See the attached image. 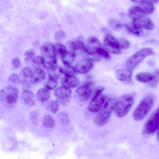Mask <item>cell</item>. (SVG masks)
I'll list each match as a JSON object with an SVG mask.
<instances>
[{
    "instance_id": "obj_41",
    "label": "cell",
    "mask_w": 159,
    "mask_h": 159,
    "mask_svg": "<svg viewBox=\"0 0 159 159\" xmlns=\"http://www.w3.org/2000/svg\"><path fill=\"white\" fill-rule=\"evenodd\" d=\"M66 37V34L65 32L62 30H58L56 32L54 39L57 41H61L64 39Z\"/></svg>"
},
{
    "instance_id": "obj_19",
    "label": "cell",
    "mask_w": 159,
    "mask_h": 159,
    "mask_svg": "<svg viewBox=\"0 0 159 159\" xmlns=\"http://www.w3.org/2000/svg\"><path fill=\"white\" fill-rule=\"evenodd\" d=\"M45 78V74L43 70L40 68L34 69L30 78L32 83L35 84L39 83Z\"/></svg>"
},
{
    "instance_id": "obj_36",
    "label": "cell",
    "mask_w": 159,
    "mask_h": 159,
    "mask_svg": "<svg viewBox=\"0 0 159 159\" xmlns=\"http://www.w3.org/2000/svg\"><path fill=\"white\" fill-rule=\"evenodd\" d=\"M43 57L42 56H38L35 57L33 60L32 64L34 69L39 68L43 64Z\"/></svg>"
},
{
    "instance_id": "obj_17",
    "label": "cell",
    "mask_w": 159,
    "mask_h": 159,
    "mask_svg": "<svg viewBox=\"0 0 159 159\" xmlns=\"http://www.w3.org/2000/svg\"><path fill=\"white\" fill-rule=\"evenodd\" d=\"M132 72L128 69H119L115 72V76L119 80L124 82L130 81L132 78Z\"/></svg>"
},
{
    "instance_id": "obj_28",
    "label": "cell",
    "mask_w": 159,
    "mask_h": 159,
    "mask_svg": "<svg viewBox=\"0 0 159 159\" xmlns=\"http://www.w3.org/2000/svg\"><path fill=\"white\" fill-rule=\"evenodd\" d=\"M76 53L73 51L68 50L61 57L62 61L65 65H70L75 60Z\"/></svg>"
},
{
    "instance_id": "obj_46",
    "label": "cell",
    "mask_w": 159,
    "mask_h": 159,
    "mask_svg": "<svg viewBox=\"0 0 159 159\" xmlns=\"http://www.w3.org/2000/svg\"><path fill=\"white\" fill-rule=\"evenodd\" d=\"M101 31L102 33L107 34H110L111 32L108 29L105 27H102L101 29Z\"/></svg>"
},
{
    "instance_id": "obj_1",
    "label": "cell",
    "mask_w": 159,
    "mask_h": 159,
    "mask_svg": "<svg viewBox=\"0 0 159 159\" xmlns=\"http://www.w3.org/2000/svg\"><path fill=\"white\" fill-rule=\"evenodd\" d=\"M116 102L113 98H108L100 109L95 115L93 120L97 125L102 126L105 125L108 122Z\"/></svg>"
},
{
    "instance_id": "obj_38",
    "label": "cell",
    "mask_w": 159,
    "mask_h": 159,
    "mask_svg": "<svg viewBox=\"0 0 159 159\" xmlns=\"http://www.w3.org/2000/svg\"><path fill=\"white\" fill-rule=\"evenodd\" d=\"M35 52L33 49H30L27 51L24 55V58L25 61H30L35 57Z\"/></svg>"
},
{
    "instance_id": "obj_31",
    "label": "cell",
    "mask_w": 159,
    "mask_h": 159,
    "mask_svg": "<svg viewBox=\"0 0 159 159\" xmlns=\"http://www.w3.org/2000/svg\"><path fill=\"white\" fill-rule=\"evenodd\" d=\"M46 108L48 111L52 113L56 114L59 109V102L56 100H50L47 104Z\"/></svg>"
},
{
    "instance_id": "obj_22",
    "label": "cell",
    "mask_w": 159,
    "mask_h": 159,
    "mask_svg": "<svg viewBox=\"0 0 159 159\" xmlns=\"http://www.w3.org/2000/svg\"><path fill=\"white\" fill-rule=\"evenodd\" d=\"M125 25L129 32L136 36H140L143 34L142 28L133 21Z\"/></svg>"
},
{
    "instance_id": "obj_20",
    "label": "cell",
    "mask_w": 159,
    "mask_h": 159,
    "mask_svg": "<svg viewBox=\"0 0 159 159\" xmlns=\"http://www.w3.org/2000/svg\"><path fill=\"white\" fill-rule=\"evenodd\" d=\"M132 21L141 28H144L148 30H152L154 27V24L151 19L145 16Z\"/></svg>"
},
{
    "instance_id": "obj_15",
    "label": "cell",
    "mask_w": 159,
    "mask_h": 159,
    "mask_svg": "<svg viewBox=\"0 0 159 159\" xmlns=\"http://www.w3.org/2000/svg\"><path fill=\"white\" fill-rule=\"evenodd\" d=\"M135 2L144 12L145 14L150 15L154 11V6L149 0H136L132 1Z\"/></svg>"
},
{
    "instance_id": "obj_23",
    "label": "cell",
    "mask_w": 159,
    "mask_h": 159,
    "mask_svg": "<svg viewBox=\"0 0 159 159\" xmlns=\"http://www.w3.org/2000/svg\"><path fill=\"white\" fill-rule=\"evenodd\" d=\"M135 79L138 81L142 83H148L153 81L155 75L152 73L147 72H140L135 75Z\"/></svg>"
},
{
    "instance_id": "obj_5",
    "label": "cell",
    "mask_w": 159,
    "mask_h": 159,
    "mask_svg": "<svg viewBox=\"0 0 159 159\" xmlns=\"http://www.w3.org/2000/svg\"><path fill=\"white\" fill-rule=\"evenodd\" d=\"M153 53L152 49L150 48H142L135 53L126 61L125 66L129 69H134L145 58Z\"/></svg>"
},
{
    "instance_id": "obj_12",
    "label": "cell",
    "mask_w": 159,
    "mask_h": 159,
    "mask_svg": "<svg viewBox=\"0 0 159 159\" xmlns=\"http://www.w3.org/2000/svg\"><path fill=\"white\" fill-rule=\"evenodd\" d=\"M86 47L88 53L84 58H88L92 54H97L96 53L97 49L101 47H103L100 41L96 37L93 36L89 37L86 41Z\"/></svg>"
},
{
    "instance_id": "obj_34",
    "label": "cell",
    "mask_w": 159,
    "mask_h": 159,
    "mask_svg": "<svg viewBox=\"0 0 159 159\" xmlns=\"http://www.w3.org/2000/svg\"><path fill=\"white\" fill-rule=\"evenodd\" d=\"M96 53L101 57L106 59H110L111 57L109 53L103 47L98 48L96 51Z\"/></svg>"
},
{
    "instance_id": "obj_43",
    "label": "cell",
    "mask_w": 159,
    "mask_h": 159,
    "mask_svg": "<svg viewBox=\"0 0 159 159\" xmlns=\"http://www.w3.org/2000/svg\"><path fill=\"white\" fill-rule=\"evenodd\" d=\"M155 78L152 82L150 83V85L153 87L156 86L158 81V71L156 70L155 72Z\"/></svg>"
},
{
    "instance_id": "obj_2",
    "label": "cell",
    "mask_w": 159,
    "mask_h": 159,
    "mask_svg": "<svg viewBox=\"0 0 159 159\" xmlns=\"http://www.w3.org/2000/svg\"><path fill=\"white\" fill-rule=\"evenodd\" d=\"M19 95L17 88L11 86H7L0 91V102L5 107L13 108L16 105Z\"/></svg>"
},
{
    "instance_id": "obj_33",
    "label": "cell",
    "mask_w": 159,
    "mask_h": 159,
    "mask_svg": "<svg viewBox=\"0 0 159 159\" xmlns=\"http://www.w3.org/2000/svg\"><path fill=\"white\" fill-rule=\"evenodd\" d=\"M33 71L31 68L28 66L23 68L20 71L19 75L23 78H30L32 75Z\"/></svg>"
},
{
    "instance_id": "obj_7",
    "label": "cell",
    "mask_w": 159,
    "mask_h": 159,
    "mask_svg": "<svg viewBox=\"0 0 159 159\" xmlns=\"http://www.w3.org/2000/svg\"><path fill=\"white\" fill-rule=\"evenodd\" d=\"M92 84V82H89L79 87L75 93L74 96L75 99L80 102L87 101L92 93L91 86Z\"/></svg>"
},
{
    "instance_id": "obj_40",
    "label": "cell",
    "mask_w": 159,
    "mask_h": 159,
    "mask_svg": "<svg viewBox=\"0 0 159 159\" xmlns=\"http://www.w3.org/2000/svg\"><path fill=\"white\" fill-rule=\"evenodd\" d=\"M118 41L119 43L120 48L125 49L128 48L129 47L130 43L129 42L124 39H120Z\"/></svg>"
},
{
    "instance_id": "obj_27",
    "label": "cell",
    "mask_w": 159,
    "mask_h": 159,
    "mask_svg": "<svg viewBox=\"0 0 159 159\" xmlns=\"http://www.w3.org/2000/svg\"><path fill=\"white\" fill-rule=\"evenodd\" d=\"M48 70V74L49 78L56 79L62 74V68L57 65Z\"/></svg>"
},
{
    "instance_id": "obj_10",
    "label": "cell",
    "mask_w": 159,
    "mask_h": 159,
    "mask_svg": "<svg viewBox=\"0 0 159 159\" xmlns=\"http://www.w3.org/2000/svg\"><path fill=\"white\" fill-rule=\"evenodd\" d=\"M54 95L58 102L64 104L70 101L72 96V92L68 88L60 87L55 90Z\"/></svg>"
},
{
    "instance_id": "obj_47",
    "label": "cell",
    "mask_w": 159,
    "mask_h": 159,
    "mask_svg": "<svg viewBox=\"0 0 159 159\" xmlns=\"http://www.w3.org/2000/svg\"><path fill=\"white\" fill-rule=\"evenodd\" d=\"M149 1L152 3L153 4L158 2L159 0H149Z\"/></svg>"
},
{
    "instance_id": "obj_32",
    "label": "cell",
    "mask_w": 159,
    "mask_h": 159,
    "mask_svg": "<svg viewBox=\"0 0 159 159\" xmlns=\"http://www.w3.org/2000/svg\"><path fill=\"white\" fill-rule=\"evenodd\" d=\"M58 119L64 126L68 125L70 122L69 116L68 114L64 111L59 112L58 115Z\"/></svg>"
},
{
    "instance_id": "obj_3",
    "label": "cell",
    "mask_w": 159,
    "mask_h": 159,
    "mask_svg": "<svg viewBox=\"0 0 159 159\" xmlns=\"http://www.w3.org/2000/svg\"><path fill=\"white\" fill-rule=\"evenodd\" d=\"M134 103V99L132 95H122L116 102L113 110L115 115L119 117L125 116L130 111Z\"/></svg>"
},
{
    "instance_id": "obj_11",
    "label": "cell",
    "mask_w": 159,
    "mask_h": 159,
    "mask_svg": "<svg viewBox=\"0 0 159 159\" xmlns=\"http://www.w3.org/2000/svg\"><path fill=\"white\" fill-rule=\"evenodd\" d=\"M67 45L69 50L73 51L75 53L79 52L83 54L85 57L88 53L86 46L81 38L68 42Z\"/></svg>"
},
{
    "instance_id": "obj_42",
    "label": "cell",
    "mask_w": 159,
    "mask_h": 159,
    "mask_svg": "<svg viewBox=\"0 0 159 159\" xmlns=\"http://www.w3.org/2000/svg\"><path fill=\"white\" fill-rule=\"evenodd\" d=\"M11 64L15 69H18L21 66V63L19 59L17 57L14 58L11 61Z\"/></svg>"
},
{
    "instance_id": "obj_6",
    "label": "cell",
    "mask_w": 159,
    "mask_h": 159,
    "mask_svg": "<svg viewBox=\"0 0 159 159\" xmlns=\"http://www.w3.org/2000/svg\"><path fill=\"white\" fill-rule=\"evenodd\" d=\"M159 126V108L154 111L146 120L143 128V131L148 135L154 133Z\"/></svg>"
},
{
    "instance_id": "obj_45",
    "label": "cell",
    "mask_w": 159,
    "mask_h": 159,
    "mask_svg": "<svg viewBox=\"0 0 159 159\" xmlns=\"http://www.w3.org/2000/svg\"><path fill=\"white\" fill-rule=\"evenodd\" d=\"M105 88L103 86H99L97 87L94 90V94H99L102 93L104 90Z\"/></svg>"
},
{
    "instance_id": "obj_13",
    "label": "cell",
    "mask_w": 159,
    "mask_h": 159,
    "mask_svg": "<svg viewBox=\"0 0 159 159\" xmlns=\"http://www.w3.org/2000/svg\"><path fill=\"white\" fill-rule=\"evenodd\" d=\"M93 61L84 58L76 63L75 68L77 72L80 74H85L89 71L93 67Z\"/></svg>"
},
{
    "instance_id": "obj_18",
    "label": "cell",
    "mask_w": 159,
    "mask_h": 159,
    "mask_svg": "<svg viewBox=\"0 0 159 159\" xmlns=\"http://www.w3.org/2000/svg\"><path fill=\"white\" fill-rule=\"evenodd\" d=\"M128 17L133 20H136L141 17L145 16V14L138 6H133L130 7L128 10Z\"/></svg>"
},
{
    "instance_id": "obj_25",
    "label": "cell",
    "mask_w": 159,
    "mask_h": 159,
    "mask_svg": "<svg viewBox=\"0 0 159 159\" xmlns=\"http://www.w3.org/2000/svg\"><path fill=\"white\" fill-rule=\"evenodd\" d=\"M66 47L64 45L59 43L54 44L53 54L57 57H62L67 52Z\"/></svg>"
},
{
    "instance_id": "obj_37",
    "label": "cell",
    "mask_w": 159,
    "mask_h": 159,
    "mask_svg": "<svg viewBox=\"0 0 159 159\" xmlns=\"http://www.w3.org/2000/svg\"><path fill=\"white\" fill-rule=\"evenodd\" d=\"M57 84L56 79L49 78L45 84V87L46 89L49 90H52L56 87Z\"/></svg>"
},
{
    "instance_id": "obj_44",
    "label": "cell",
    "mask_w": 159,
    "mask_h": 159,
    "mask_svg": "<svg viewBox=\"0 0 159 159\" xmlns=\"http://www.w3.org/2000/svg\"><path fill=\"white\" fill-rule=\"evenodd\" d=\"M30 118L32 120H36L38 118V115L36 111H33L30 113L29 115Z\"/></svg>"
},
{
    "instance_id": "obj_24",
    "label": "cell",
    "mask_w": 159,
    "mask_h": 159,
    "mask_svg": "<svg viewBox=\"0 0 159 159\" xmlns=\"http://www.w3.org/2000/svg\"><path fill=\"white\" fill-rule=\"evenodd\" d=\"M43 65L45 68L48 69L57 65V57L53 55L43 57Z\"/></svg>"
},
{
    "instance_id": "obj_29",
    "label": "cell",
    "mask_w": 159,
    "mask_h": 159,
    "mask_svg": "<svg viewBox=\"0 0 159 159\" xmlns=\"http://www.w3.org/2000/svg\"><path fill=\"white\" fill-rule=\"evenodd\" d=\"M43 125L48 128H53L55 124V121L53 118L49 115L44 116L42 119Z\"/></svg>"
},
{
    "instance_id": "obj_4",
    "label": "cell",
    "mask_w": 159,
    "mask_h": 159,
    "mask_svg": "<svg viewBox=\"0 0 159 159\" xmlns=\"http://www.w3.org/2000/svg\"><path fill=\"white\" fill-rule=\"evenodd\" d=\"M153 100L151 97H147L143 99L134 111L132 117L135 121L143 119L152 109Z\"/></svg>"
},
{
    "instance_id": "obj_9",
    "label": "cell",
    "mask_w": 159,
    "mask_h": 159,
    "mask_svg": "<svg viewBox=\"0 0 159 159\" xmlns=\"http://www.w3.org/2000/svg\"><path fill=\"white\" fill-rule=\"evenodd\" d=\"M106 101V96L101 93L94 94L90 100L88 107L89 111L92 113H96L101 108Z\"/></svg>"
},
{
    "instance_id": "obj_39",
    "label": "cell",
    "mask_w": 159,
    "mask_h": 159,
    "mask_svg": "<svg viewBox=\"0 0 159 159\" xmlns=\"http://www.w3.org/2000/svg\"><path fill=\"white\" fill-rule=\"evenodd\" d=\"M19 83L21 85V89L23 91L28 90L30 87L29 82L26 79H20Z\"/></svg>"
},
{
    "instance_id": "obj_8",
    "label": "cell",
    "mask_w": 159,
    "mask_h": 159,
    "mask_svg": "<svg viewBox=\"0 0 159 159\" xmlns=\"http://www.w3.org/2000/svg\"><path fill=\"white\" fill-rule=\"evenodd\" d=\"M103 42L105 48L111 53L119 54L121 51L119 43L114 37L110 34L103 37Z\"/></svg>"
},
{
    "instance_id": "obj_35",
    "label": "cell",
    "mask_w": 159,
    "mask_h": 159,
    "mask_svg": "<svg viewBox=\"0 0 159 159\" xmlns=\"http://www.w3.org/2000/svg\"><path fill=\"white\" fill-rule=\"evenodd\" d=\"M20 78L16 73H13L10 75L7 79L8 83L11 86L16 85L19 83Z\"/></svg>"
},
{
    "instance_id": "obj_30",
    "label": "cell",
    "mask_w": 159,
    "mask_h": 159,
    "mask_svg": "<svg viewBox=\"0 0 159 159\" xmlns=\"http://www.w3.org/2000/svg\"><path fill=\"white\" fill-rule=\"evenodd\" d=\"M65 65V66L62 68V73L65 75V76H75L77 73L75 67L70 64Z\"/></svg>"
},
{
    "instance_id": "obj_16",
    "label": "cell",
    "mask_w": 159,
    "mask_h": 159,
    "mask_svg": "<svg viewBox=\"0 0 159 159\" xmlns=\"http://www.w3.org/2000/svg\"><path fill=\"white\" fill-rule=\"evenodd\" d=\"M79 78L75 76H64L61 78V84L64 87L67 88H75L80 84Z\"/></svg>"
},
{
    "instance_id": "obj_14",
    "label": "cell",
    "mask_w": 159,
    "mask_h": 159,
    "mask_svg": "<svg viewBox=\"0 0 159 159\" xmlns=\"http://www.w3.org/2000/svg\"><path fill=\"white\" fill-rule=\"evenodd\" d=\"M21 102L28 107L34 106L36 103L35 95L32 91L29 90L23 91L20 95Z\"/></svg>"
},
{
    "instance_id": "obj_26",
    "label": "cell",
    "mask_w": 159,
    "mask_h": 159,
    "mask_svg": "<svg viewBox=\"0 0 159 159\" xmlns=\"http://www.w3.org/2000/svg\"><path fill=\"white\" fill-rule=\"evenodd\" d=\"M54 44L50 42L43 43L40 48V51L42 56L45 57L53 54Z\"/></svg>"
},
{
    "instance_id": "obj_21",
    "label": "cell",
    "mask_w": 159,
    "mask_h": 159,
    "mask_svg": "<svg viewBox=\"0 0 159 159\" xmlns=\"http://www.w3.org/2000/svg\"><path fill=\"white\" fill-rule=\"evenodd\" d=\"M51 96L50 91L46 88L39 89L36 93L37 100L41 102H45L50 99Z\"/></svg>"
}]
</instances>
